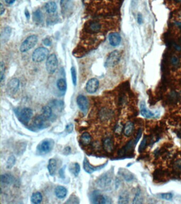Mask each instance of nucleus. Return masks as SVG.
Listing matches in <instances>:
<instances>
[{"label": "nucleus", "mask_w": 181, "mask_h": 204, "mask_svg": "<svg viewBox=\"0 0 181 204\" xmlns=\"http://www.w3.org/2000/svg\"><path fill=\"white\" fill-rule=\"evenodd\" d=\"M148 141V138L147 136H145L139 147L138 151L139 153L142 152L145 149L146 147L147 146Z\"/></svg>", "instance_id": "nucleus-37"}, {"label": "nucleus", "mask_w": 181, "mask_h": 204, "mask_svg": "<svg viewBox=\"0 0 181 204\" xmlns=\"http://www.w3.org/2000/svg\"><path fill=\"white\" fill-rule=\"evenodd\" d=\"M0 9H1V16H2L3 14L5 13V7H3L2 4L1 3V7H0Z\"/></svg>", "instance_id": "nucleus-50"}, {"label": "nucleus", "mask_w": 181, "mask_h": 204, "mask_svg": "<svg viewBox=\"0 0 181 204\" xmlns=\"http://www.w3.org/2000/svg\"><path fill=\"white\" fill-rule=\"evenodd\" d=\"M143 202V195L141 193V189L140 188L138 189V190L136 191V193L135 195L133 200V204H142Z\"/></svg>", "instance_id": "nucleus-29"}, {"label": "nucleus", "mask_w": 181, "mask_h": 204, "mask_svg": "<svg viewBox=\"0 0 181 204\" xmlns=\"http://www.w3.org/2000/svg\"><path fill=\"white\" fill-rule=\"evenodd\" d=\"M56 86L58 88L60 91H66L67 88V84L65 79L61 78L58 79L56 82Z\"/></svg>", "instance_id": "nucleus-33"}, {"label": "nucleus", "mask_w": 181, "mask_h": 204, "mask_svg": "<svg viewBox=\"0 0 181 204\" xmlns=\"http://www.w3.org/2000/svg\"><path fill=\"white\" fill-rule=\"evenodd\" d=\"M130 200V196L128 192L125 191L122 192L120 195L118 199V203L120 204H126L129 203Z\"/></svg>", "instance_id": "nucleus-27"}, {"label": "nucleus", "mask_w": 181, "mask_h": 204, "mask_svg": "<svg viewBox=\"0 0 181 204\" xmlns=\"http://www.w3.org/2000/svg\"><path fill=\"white\" fill-rule=\"evenodd\" d=\"M170 61L172 65L174 66H177L179 65V59L176 56H173L172 58H171Z\"/></svg>", "instance_id": "nucleus-44"}, {"label": "nucleus", "mask_w": 181, "mask_h": 204, "mask_svg": "<svg viewBox=\"0 0 181 204\" xmlns=\"http://www.w3.org/2000/svg\"><path fill=\"white\" fill-rule=\"evenodd\" d=\"M66 204H79V199L78 198L74 195H71L70 197L67 202H65Z\"/></svg>", "instance_id": "nucleus-42"}, {"label": "nucleus", "mask_w": 181, "mask_h": 204, "mask_svg": "<svg viewBox=\"0 0 181 204\" xmlns=\"http://www.w3.org/2000/svg\"><path fill=\"white\" fill-rule=\"evenodd\" d=\"M50 107L51 109L58 110V111L62 110L64 107V103L62 100H53L50 104Z\"/></svg>", "instance_id": "nucleus-32"}, {"label": "nucleus", "mask_w": 181, "mask_h": 204, "mask_svg": "<svg viewBox=\"0 0 181 204\" xmlns=\"http://www.w3.org/2000/svg\"><path fill=\"white\" fill-rule=\"evenodd\" d=\"M5 2L8 4L9 5H12V4H14V2L16 1V0H5Z\"/></svg>", "instance_id": "nucleus-51"}, {"label": "nucleus", "mask_w": 181, "mask_h": 204, "mask_svg": "<svg viewBox=\"0 0 181 204\" xmlns=\"http://www.w3.org/2000/svg\"><path fill=\"white\" fill-rule=\"evenodd\" d=\"M33 116V110L28 107H25L17 113V116L21 122L27 124Z\"/></svg>", "instance_id": "nucleus-8"}, {"label": "nucleus", "mask_w": 181, "mask_h": 204, "mask_svg": "<svg viewBox=\"0 0 181 204\" xmlns=\"http://www.w3.org/2000/svg\"><path fill=\"white\" fill-rule=\"evenodd\" d=\"M69 170L72 174L76 177L80 172V166L78 163H72L70 165Z\"/></svg>", "instance_id": "nucleus-24"}, {"label": "nucleus", "mask_w": 181, "mask_h": 204, "mask_svg": "<svg viewBox=\"0 0 181 204\" xmlns=\"http://www.w3.org/2000/svg\"><path fill=\"white\" fill-rule=\"evenodd\" d=\"M176 24L178 26L181 27V23H180V22H177Z\"/></svg>", "instance_id": "nucleus-55"}, {"label": "nucleus", "mask_w": 181, "mask_h": 204, "mask_svg": "<svg viewBox=\"0 0 181 204\" xmlns=\"http://www.w3.org/2000/svg\"><path fill=\"white\" fill-rule=\"evenodd\" d=\"M42 199V193L39 192H36L33 193L31 197V202L34 204H40Z\"/></svg>", "instance_id": "nucleus-31"}, {"label": "nucleus", "mask_w": 181, "mask_h": 204, "mask_svg": "<svg viewBox=\"0 0 181 204\" xmlns=\"http://www.w3.org/2000/svg\"><path fill=\"white\" fill-rule=\"evenodd\" d=\"M57 5L54 2H49L45 5V10L48 14L54 13L57 10Z\"/></svg>", "instance_id": "nucleus-30"}, {"label": "nucleus", "mask_w": 181, "mask_h": 204, "mask_svg": "<svg viewBox=\"0 0 181 204\" xmlns=\"http://www.w3.org/2000/svg\"><path fill=\"white\" fill-rule=\"evenodd\" d=\"M55 193L56 197L59 199H63L67 195V189L64 186H58L55 189Z\"/></svg>", "instance_id": "nucleus-21"}, {"label": "nucleus", "mask_w": 181, "mask_h": 204, "mask_svg": "<svg viewBox=\"0 0 181 204\" xmlns=\"http://www.w3.org/2000/svg\"><path fill=\"white\" fill-rule=\"evenodd\" d=\"M123 129L124 126L121 123H117L116 124V126H115L114 128V132L116 133L117 135H121L122 132H123Z\"/></svg>", "instance_id": "nucleus-41"}, {"label": "nucleus", "mask_w": 181, "mask_h": 204, "mask_svg": "<svg viewBox=\"0 0 181 204\" xmlns=\"http://www.w3.org/2000/svg\"><path fill=\"white\" fill-rule=\"evenodd\" d=\"M25 16L27 19H29L30 18V14H29V11H28L27 10L25 11Z\"/></svg>", "instance_id": "nucleus-53"}, {"label": "nucleus", "mask_w": 181, "mask_h": 204, "mask_svg": "<svg viewBox=\"0 0 181 204\" xmlns=\"http://www.w3.org/2000/svg\"><path fill=\"white\" fill-rule=\"evenodd\" d=\"M14 177L11 174L5 173L1 175V183L4 185H11L14 182Z\"/></svg>", "instance_id": "nucleus-20"}, {"label": "nucleus", "mask_w": 181, "mask_h": 204, "mask_svg": "<svg viewBox=\"0 0 181 204\" xmlns=\"http://www.w3.org/2000/svg\"><path fill=\"white\" fill-rule=\"evenodd\" d=\"M5 65L3 62H1L0 65V82H2L5 78Z\"/></svg>", "instance_id": "nucleus-40"}, {"label": "nucleus", "mask_w": 181, "mask_h": 204, "mask_svg": "<svg viewBox=\"0 0 181 204\" xmlns=\"http://www.w3.org/2000/svg\"><path fill=\"white\" fill-rule=\"evenodd\" d=\"M80 140L83 145L88 146L92 142V137L88 132H85L81 135Z\"/></svg>", "instance_id": "nucleus-28"}, {"label": "nucleus", "mask_w": 181, "mask_h": 204, "mask_svg": "<svg viewBox=\"0 0 181 204\" xmlns=\"http://www.w3.org/2000/svg\"><path fill=\"white\" fill-rule=\"evenodd\" d=\"M65 167H63L62 168H61L58 172L60 177L61 179H64L65 178Z\"/></svg>", "instance_id": "nucleus-46"}, {"label": "nucleus", "mask_w": 181, "mask_h": 204, "mask_svg": "<svg viewBox=\"0 0 181 204\" xmlns=\"http://www.w3.org/2000/svg\"><path fill=\"white\" fill-rule=\"evenodd\" d=\"M64 153H65V154L67 155V154H69L71 153V148L69 146L67 147H65V148H64Z\"/></svg>", "instance_id": "nucleus-49"}, {"label": "nucleus", "mask_w": 181, "mask_h": 204, "mask_svg": "<svg viewBox=\"0 0 181 204\" xmlns=\"http://www.w3.org/2000/svg\"><path fill=\"white\" fill-rule=\"evenodd\" d=\"M177 2H181V0H176Z\"/></svg>", "instance_id": "nucleus-56"}, {"label": "nucleus", "mask_w": 181, "mask_h": 204, "mask_svg": "<svg viewBox=\"0 0 181 204\" xmlns=\"http://www.w3.org/2000/svg\"><path fill=\"white\" fill-rule=\"evenodd\" d=\"M71 72L72 82L74 86H76L77 78H76V70L74 68V67H72L71 69Z\"/></svg>", "instance_id": "nucleus-43"}, {"label": "nucleus", "mask_w": 181, "mask_h": 204, "mask_svg": "<svg viewBox=\"0 0 181 204\" xmlns=\"http://www.w3.org/2000/svg\"><path fill=\"white\" fill-rule=\"evenodd\" d=\"M38 42V37L33 35L28 37L21 45L20 51L21 52H26L31 49H33Z\"/></svg>", "instance_id": "nucleus-4"}, {"label": "nucleus", "mask_w": 181, "mask_h": 204, "mask_svg": "<svg viewBox=\"0 0 181 204\" xmlns=\"http://www.w3.org/2000/svg\"><path fill=\"white\" fill-rule=\"evenodd\" d=\"M136 140L134 139L131 140L126 144L125 145L123 148L120 149L118 152V155L120 157L127 156L128 154H132V152L134 151V147L136 146Z\"/></svg>", "instance_id": "nucleus-9"}, {"label": "nucleus", "mask_w": 181, "mask_h": 204, "mask_svg": "<svg viewBox=\"0 0 181 204\" xmlns=\"http://www.w3.org/2000/svg\"><path fill=\"white\" fill-rule=\"evenodd\" d=\"M113 174L111 171L104 173L96 180L97 186L101 189L108 188L112 183Z\"/></svg>", "instance_id": "nucleus-2"}, {"label": "nucleus", "mask_w": 181, "mask_h": 204, "mask_svg": "<svg viewBox=\"0 0 181 204\" xmlns=\"http://www.w3.org/2000/svg\"><path fill=\"white\" fill-rule=\"evenodd\" d=\"M58 67V60L55 54L48 56L46 63V68L49 74H53L56 71Z\"/></svg>", "instance_id": "nucleus-6"}, {"label": "nucleus", "mask_w": 181, "mask_h": 204, "mask_svg": "<svg viewBox=\"0 0 181 204\" xmlns=\"http://www.w3.org/2000/svg\"><path fill=\"white\" fill-rule=\"evenodd\" d=\"M108 40L110 42V44L113 46H117L120 44L121 42V37L117 33H110L108 36Z\"/></svg>", "instance_id": "nucleus-19"}, {"label": "nucleus", "mask_w": 181, "mask_h": 204, "mask_svg": "<svg viewBox=\"0 0 181 204\" xmlns=\"http://www.w3.org/2000/svg\"><path fill=\"white\" fill-rule=\"evenodd\" d=\"M158 197L163 199H165L166 200H171L173 197V195L170 193H162L159 194Z\"/></svg>", "instance_id": "nucleus-39"}, {"label": "nucleus", "mask_w": 181, "mask_h": 204, "mask_svg": "<svg viewBox=\"0 0 181 204\" xmlns=\"http://www.w3.org/2000/svg\"><path fill=\"white\" fill-rule=\"evenodd\" d=\"M119 174L127 182H131L134 179V175L127 169L121 168L119 171Z\"/></svg>", "instance_id": "nucleus-18"}, {"label": "nucleus", "mask_w": 181, "mask_h": 204, "mask_svg": "<svg viewBox=\"0 0 181 204\" xmlns=\"http://www.w3.org/2000/svg\"><path fill=\"white\" fill-rule=\"evenodd\" d=\"M42 115L45 117L47 120H51V119L53 118V114L52 109L50 106H45L42 108Z\"/></svg>", "instance_id": "nucleus-25"}, {"label": "nucleus", "mask_w": 181, "mask_h": 204, "mask_svg": "<svg viewBox=\"0 0 181 204\" xmlns=\"http://www.w3.org/2000/svg\"><path fill=\"white\" fill-rule=\"evenodd\" d=\"M103 149L108 153H111L114 148V142L112 138L106 137L103 140Z\"/></svg>", "instance_id": "nucleus-15"}, {"label": "nucleus", "mask_w": 181, "mask_h": 204, "mask_svg": "<svg viewBox=\"0 0 181 204\" xmlns=\"http://www.w3.org/2000/svg\"><path fill=\"white\" fill-rule=\"evenodd\" d=\"M19 86H20L19 80L17 78H12L8 83L7 91L10 94H14L18 91Z\"/></svg>", "instance_id": "nucleus-12"}, {"label": "nucleus", "mask_w": 181, "mask_h": 204, "mask_svg": "<svg viewBox=\"0 0 181 204\" xmlns=\"http://www.w3.org/2000/svg\"><path fill=\"white\" fill-rule=\"evenodd\" d=\"M42 17H43V16L40 10H36L33 14V20L35 22L38 24L42 22V18H43Z\"/></svg>", "instance_id": "nucleus-34"}, {"label": "nucleus", "mask_w": 181, "mask_h": 204, "mask_svg": "<svg viewBox=\"0 0 181 204\" xmlns=\"http://www.w3.org/2000/svg\"><path fill=\"white\" fill-rule=\"evenodd\" d=\"M179 42H180V43L181 44V37L180 38V40H179Z\"/></svg>", "instance_id": "nucleus-57"}, {"label": "nucleus", "mask_w": 181, "mask_h": 204, "mask_svg": "<svg viewBox=\"0 0 181 204\" xmlns=\"http://www.w3.org/2000/svg\"><path fill=\"white\" fill-rule=\"evenodd\" d=\"M48 54L49 51L48 49L44 47H40L34 51L32 56V59L34 62L39 63L45 60L48 56Z\"/></svg>", "instance_id": "nucleus-5"}, {"label": "nucleus", "mask_w": 181, "mask_h": 204, "mask_svg": "<svg viewBox=\"0 0 181 204\" xmlns=\"http://www.w3.org/2000/svg\"><path fill=\"white\" fill-rule=\"evenodd\" d=\"M140 113L141 116L144 118L147 119L151 118H158L159 115H156L155 113H153L151 111H149L148 109L146 108L145 104L144 103H142L140 105Z\"/></svg>", "instance_id": "nucleus-14"}, {"label": "nucleus", "mask_w": 181, "mask_h": 204, "mask_svg": "<svg viewBox=\"0 0 181 204\" xmlns=\"http://www.w3.org/2000/svg\"><path fill=\"white\" fill-rule=\"evenodd\" d=\"M113 112L111 110L106 108L102 109L99 113L100 119L103 122H106L111 120L113 118Z\"/></svg>", "instance_id": "nucleus-16"}, {"label": "nucleus", "mask_w": 181, "mask_h": 204, "mask_svg": "<svg viewBox=\"0 0 181 204\" xmlns=\"http://www.w3.org/2000/svg\"><path fill=\"white\" fill-rule=\"evenodd\" d=\"M101 26L99 23L94 22L90 24L89 29L92 33H97L101 29Z\"/></svg>", "instance_id": "nucleus-36"}, {"label": "nucleus", "mask_w": 181, "mask_h": 204, "mask_svg": "<svg viewBox=\"0 0 181 204\" xmlns=\"http://www.w3.org/2000/svg\"><path fill=\"white\" fill-rule=\"evenodd\" d=\"M99 81L96 78H92L88 80L86 89L88 93L90 94H94L96 92L98 88Z\"/></svg>", "instance_id": "nucleus-13"}, {"label": "nucleus", "mask_w": 181, "mask_h": 204, "mask_svg": "<svg viewBox=\"0 0 181 204\" xmlns=\"http://www.w3.org/2000/svg\"><path fill=\"white\" fill-rule=\"evenodd\" d=\"M16 158L14 155H11L9 156L8 159L7 160L6 167L8 169H11L14 167L16 164Z\"/></svg>", "instance_id": "nucleus-35"}, {"label": "nucleus", "mask_w": 181, "mask_h": 204, "mask_svg": "<svg viewBox=\"0 0 181 204\" xmlns=\"http://www.w3.org/2000/svg\"><path fill=\"white\" fill-rule=\"evenodd\" d=\"M134 126L133 123L131 121L126 122L123 129V133L126 137H130L133 132Z\"/></svg>", "instance_id": "nucleus-22"}, {"label": "nucleus", "mask_w": 181, "mask_h": 204, "mask_svg": "<svg viewBox=\"0 0 181 204\" xmlns=\"http://www.w3.org/2000/svg\"><path fill=\"white\" fill-rule=\"evenodd\" d=\"M54 146V140L51 139L44 140L38 145L37 151L39 154L44 155L49 153L53 148Z\"/></svg>", "instance_id": "nucleus-3"}, {"label": "nucleus", "mask_w": 181, "mask_h": 204, "mask_svg": "<svg viewBox=\"0 0 181 204\" xmlns=\"http://www.w3.org/2000/svg\"><path fill=\"white\" fill-rule=\"evenodd\" d=\"M76 103L81 111L83 112L85 115L86 114L89 109V103L87 98L85 96L80 95L77 97Z\"/></svg>", "instance_id": "nucleus-11"}, {"label": "nucleus", "mask_w": 181, "mask_h": 204, "mask_svg": "<svg viewBox=\"0 0 181 204\" xmlns=\"http://www.w3.org/2000/svg\"><path fill=\"white\" fill-rule=\"evenodd\" d=\"M107 164H108V162L106 163L105 164L101 165L94 167L90 163L89 160H88L87 158L85 157L84 160H83V167L84 170L87 173H88V174H92L95 171H99V170H101V169H103L107 165Z\"/></svg>", "instance_id": "nucleus-10"}, {"label": "nucleus", "mask_w": 181, "mask_h": 204, "mask_svg": "<svg viewBox=\"0 0 181 204\" xmlns=\"http://www.w3.org/2000/svg\"><path fill=\"white\" fill-rule=\"evenodd\" d=\"M138 22L139 23V24H141L142 23V21H143V19H142V16L141 14H138Z\"/></svg>", "instance_id": "nucleus-48"}, {"label": "nucleus", "mask_w": 181, "mask_h": 204, "mask_svg": "<svg viewBox=\"0 0 181 204\" xmlns=\"http://www.w3.org/2000/svg\"><path fill=\"white\" fill-rule=\"evenodd\" d=\"M90 199L92 203L95 204H111L112 200L108 196L101 194L99 191H94L90 195Z\"/></svg>", "instance_id": "nucleus-1"}, {"label": "nucleus", "mask_w": 181, "mask_h": 204, "mask_svg": "<svg viewBox=\"0 0 181 204\" xmlns=\"http://www.w3.org/2000/svg\"><path fill=\"white\" fill-rule=\"evenodd\" d=\"M43 43L45 45V46H50L51 44V40H49L48 38H46L43 40Z\"/></svg>", "instance_id": "nucleus-47"}, {"label": "nucleus", "mask_w": 181, "mask_h": 204, "mask_svg": "<svg viewBox=\"0 0 181 204\" xmlns=\"http://www.w3.org/2000/svg\"><path fill=\"white\" fill-rule=\"evenodd\" d=\"M173 170L176 173H181V159H178L174 162Z\"/></svg>", "instance_id": "nucleus-38"}, {"label": "nucleus", "mask_w": 181, "mask_h": 204, "mask_svg": "<svg viewBox=\"0 0 181 204\" xmlns=\"http://www.w3.org/2000/svg\"><path fill=\"white\" fill-rule=\"evenodd\" d=\"M11 28L10 27H5L1 33V41L3 43H5L9 40L10 36L11 33Z\"/></svg>", "instance_id": "nucleus-26"}, {"label": "nucleus", "mask_w": 181, "mask_h": 204, "mask_svg": "<svg viewBox=\"0 0 181 204\" xmlns=\"http://www.w3.org/2000/svg\"><path fill=\"white\" fill-rule=\"evenodd\" d=\"M174 47L176 50H177V51H180V50H181V47L179 46V45H175Z\"/></svg>", "instance_id": "nucleus-54"}, {"label": "nucleus", "mask_w": 181, "mask_h": 204, "mask_svg": "<svg viewBox=\"0 0 181 204\" xmlns=\"http://www.w3.org/2000/svg\"><path fill=\"white\" fill-rule=\"evenodd\" d=\"M47 119L42 115L36 116L34 119V124L35 127L38 129H42L46 127V122Z\"/></svg>", "instance_id": "nucleus-17"}, {"label": "nucleus", "mask_w": 181, "mask_h": 204, "mask_svg": "<svg viewBox=\"0 0 181 204\" xmlns=\"http://www.w3.org/2000/svg\"><path fill=\"white\" fill-rule=\"evenodd\" d=\"M121 56V54L119 51L117 50L113 51L110 54V55L106 60L105 63V67L108 68L114 67L120 61Z\"/></svg>", "instance_id": "nucleus-7"}, {"label": "nucleus", "mask_w": 181, "mask_h": 204, "mask_svg": "<svg viewBox=\"0 0 181 204\" xmlns=\"http://www.w3.org/2000/svg\"><path fill=\"white\" fill-rule=\"evenodd\" d=\"M47 169L51 176H54L55 175L57 169V162L54 158H51L49 160L47 165Z\"/></svg>", "instance_id": "nucleus-23"}, {"label": "nucleus", "mask_w": 181, "mask_h": 204, "mask_svg": "<svg viewBox=\"0 0 181 204\" xmlns=\"http://www.w3.org/2000/svg\"><path fill=\"white\" fill-rule=\"evenodd\" d=\"M73 130V125L72 123L67 124L66 126V131L68 133H71Z\"/></svg>", "instance_id": "nucleus-45"}, {"label": "nucleus", "mask_w": 181, "mask_h": 204, "mask_svg": "<svg viewBox=\"0 0 181 204\" xmlns=\"http://www.w3.org/2000/svg\"><path fill=\"white\" fill-rule=\"evenodd\" d=\"M176 135L178 137L181 138V129H179V130H177Z\"/></svg>", "instance_id": "nucleus-52"}]
</instances>
